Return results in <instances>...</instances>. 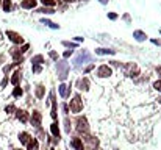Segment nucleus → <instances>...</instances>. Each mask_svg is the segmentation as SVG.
Masks as SVG:
<instances>
[{
  "instance_id": "obj_1",
  "label": "nucleus",
  "mask_w": 161,
  "mask_h": 150,
  "mask_svg": "<svg viewBox=\"0 0 161 150\" xmlns=\"http://www.w3.org/2000/svg\"><path fill=\"white\" fill-rule=\"evenodd\" d=\"M69 70H70V67H69V63H67L66 59L56 61V74H58V78H59L61 81H64V80L67 78Z\"/></svg>"
},
{
  "instance_id": "obj_2",
  "label": "nucleus",
  "mask_w": 161,
  "mask_h": 150,
  "mask_svg": "<svg viewBox=\"0 0 161 150\" xmlns=\"http://www.w3.org/2000/svg\"><path fill=\"white\" fill-rule=\"evenodd\" d=\"M83 106H85V103L81 100V96L80 94H75L72 97V100H70V103H69V111L74 113V114H78V113L83 111Z\"/></svg>"
},
{
  "instance_id": "obj_3",
  "label": "nucleus",
  "mask_w": 161,
  "mask_h": 150,
  "mask_svg": "<svg viewBox=\"0 0 161 150\" xmlns=\"http://www.w3.org/2000/svg\"><path fill=\"white\" fill-rule=\"evenodd\" d=\"M75 130L80 133V135H86L89 133V124H88V119L85 116H78L75 119Z\"/></svg>"
},
{
  "instance_id": "obj_4",
  "label": "nucleus",
  "mask_w": 161,
  "mask_h": 150,
  "mask_svg": "<svg viewBox=\"0 0 161 150\" xmlns=\"http://www.w3.org/2000/svg\"><path fill=\"white\" fill-rule=\"evenodd\" d=\"M6 38H8V41H11L14 46H22V44H25V39H24V36L20 35V33H17V31H14V30H6Z\"/></svg>"
},
{
  "instance_id": "obj_5",
  "label": "nucleus",
  "mask_w": 161,
  "mask_h": 150,
  "mask_svg": "<svg viewBox=\"0 0 161 150\" xmlns=\"http://www.w3.org/2000/svg\"><path fill=\"white\" fill-rule=\"evenodd\" d=\"M91 59H92L91 53H89L88 50H83V52H80V53L75 56V59H74V64L78 67V66H81V64H85V63H91Z\"/></svg>"
},
{
  "instance_id": "obj_6",
  "label": "nucleus",
  "mask_w": 161,
  "mask_h": 150,
  "mask_svg": "<svg viewBox=\"0 0 161 150\" xmlns=\"http://www.w3.org/2000/svg\"><path fill=\"white\" fill-rule=\"evenodd\" d=\"M28 122H30L33 127L39 128V127H41V124H42V114H41V111H38V109H33V113L30 114V119H28Z\"/></svg>"
},
{
  "instance_id": "obj_7",
  "label": "nucleus",
  "mask_w": 161,
  "mask_h": 150,
  "mask_svg": "<svg viewBox=\"0 0 161 150\" xmlns=\"http://www.w3.org/2000/svg\"><path fill=\"white\" fill-rule=\"evenodd\" d=\"M124 72L128 77H136V75H139V67L135 63H128V64L124 66Z\"/></svg>"
},
{
  "instance_id": "obj_8",
  "label": "nucleus",
  "mask_w": 161,
  "mask_h": 150,
  "mask_svg": "<svg viewBox=\"0 0 161 150\" xmlns=\"http://www.w3.org/2000/svg\"><path fill=\"white\" fill-rule=\"evenodd\" d=\"M111 75H113V69H111L108 64H102V66L97 67V77L108 78V77H111Z\"/></svg>"
},
{
  "instance_id": "obj_9",
  "label": "nucleus",
  "mask_w": 161,
  "mask_h": 150,
  "mask_svg": "<svg viewBox=\"0 0 161 150\" xmlns=\"http://www.w3.org/2000/svg\"><path fill=\"white\" fill-rule=\"evenodd\" d=\"M70 89H72V85L69 83H61L59 86H58V92H59V96L63 97V99H69L70 97Z\"/></svg>"
},
{
  "instance_id": "obj_10",
  "label": "nucleus",
  "mask_w": 161,
  "mask_h": 150,
  "mask_svg": "<svg viewBox=\"0 0 161 150\" xmlns=\"http://www.w3.org/2000/svg\"><path fill=\"white\" fill-rule=\"evenodd\" d=\"M20 80H22V70H20V69H16V70L11 74L9 83H11L13 86H20Z\"/></svg>"
},
{
  "instance_id": "obj_11",
  "label": "nucleus",
  "mask_w": 161,
  "mask_h": 150,
  "mask_svg": "<svg viewBox=\"0 0 161 150\" xmlns=\"http://www.w3.org/2000/svg\"><path fill=\"white\" fill-rule=\"evenodd\" d=\"M75 86H77L80 91H88V89H89V86H91V81H89V78H88V77H81V78H78V80H77Z\"/></svg>"
},
{
  "instance_id": "obj_12",
  "label": "nucleus",
  "mask_w": 161,
  "mask_h": 150,
  "mask_svg": "<svg viewBox=\"0 0 161 150\" xmlns=\"http://www.w3.org/2000/svg\"><path fill=\"white\" fill-rule=\"evenodd\" d=\"M16 117L20 124H27L30 119V113L27 109H16Z\"/></svg>"
},
{
  "instance_id": "obj_13",
  "label": "nucleus",
  "mask_w": 161,
  "mask_h": 150,
  "mask_svg": "<svg viewBox=\"0 0 161 150\" xmlns=\"http://www.w3.org/2000/svg\"><path fill=\"white\" fill-rule=\"evenodd\" d=\"M81 141H85L88 146H91L92 149H96V146L99 144V139L97 138H94V136H91V135H83V138H81Z\"/></svg>"
},
{
  "instance_id": "obj_14",
  "label": "nucleus",
  "mask_w": 161,
  "mask_h": 150,
  "mask_svg": "<svg viewBox=\"0 0 161 150\" xmlns=\"http://www.w3.org/2000/svg\"><path fill=\"white\" fill-rule=\"evenodd\" d=\"M38 6V0H20L22 9H35Z\"/></svg>"
},
{
  "instance_id": "obj_15",
  "label": "nucleus",
  "mask_w": 161,
  "mask_h": 150,
  "mask_svg": "<svg viewBox=\"0 0 161 150\" xmlns=\"http://www.w3.org/2000/svg\"><path fill=\"white\" fill-rule=\"evenodd\" d=\"M17 139H19V142H20L22 146H27V144L30 142V139H31V135H30L28 131H20L19 136H17Z\"/></svg>"
},
{
  "instance_id": "obj_16",
  "label": "nucleus",
  "mask_w": 161,
  "mask_h": 150,
  "mask_svg": "<svg viewBox=\"0 0 161 150\" xmlns=\"http://www.w3.org/2000/svg\"><path fill=\"white\" fill-rule=\"evenodd\" d=\"M70 146H72V149H75V150H85L83 141H81V138H78V136H75V138L70 139Z\"/></svg>"
},
{
  "instance_id": "obj_17",
  "label": "nucleus",
  "mask_w": 161,
  "mask_h": 150,
  "mask_svg": "<svg viewBox=\"0 0 161 150\" xmlns=\"http://www.w3.org/2000/svg\"><path fill=\"white\" fill-rule=\"evenodd\" d=\"M50 133L53 135V138H59L61 139V131H59V124L58 120H53L52 125H50Z\"/></svg>"
},
{
  "instance_id": "obj_18",
  "label": "nucleus",
  "mask_w": 161,
  "mask_h": 150,
  "mask_svg": "<svg viewBox=\"0 0 161 150\" xmlns=\"http://www.w3.org/2000/svg\"><path fill=\"white\" fill-rule=\"evenodd\" d=\"M35 96H36V99H44V96H46V86L44 85H38L36 88H35Z\"/></svg>"
},
{
  "instance_id": "obj_19",
  "label": "nucleus",
  "mask_w": 161,
  "mask_h": 150,
  "mask_svg": "<svg viewBox=\"0 0 161 150\" xmlns=\"http://www.w3.org/2000/svg\"><path fill=\"white\" fill-rule=\"evenodd\" d=\"M27 150H39V139L31 138L30 142L27 144Z\"/></svg>"
},
{
  "instance_id": "obj_20",
  "label": "nucleus",
  "mask_w": 161,
  "mask_h": 150,
  "mask_svg": "<svg viewBox=\"0 0 161 150\" xmlns=\"http://www.w3.org/2000/svg\"><path fill=\"white\" fill-rule=\"evenodd\" d=\"M44 63H46V58H44V55H41V53H39V55H35V56L31 58V64H41V66H42Z\"/></svg>"
},
{
  "instance_id": "obj_21",
  "label": "nucleus",
  "mask_w": 161,
  "mask_h": 150,
  "mask_svg": "<svg viewBox=\"0 0 161 150\" xmlns=\"http://www.w3.org/2000/svg\"><path fill=\"white\" fill-rule=\"evenodd\" d=\"M13 8V0H2V9L5 13H9Z\"/></svg>"
},
{
  "instance_id": "obj_22",
  "label": "nucleus",
  "mask_w": 161,
  "mask_h": 150,
  "mask_svg": "<svg viewBox=\"0 0 161 150\" xmlns=\"http://www.w3.org/2000/svg\"><path fill=\"white\" fill-rule=\"evenodd\" d=\"M24 96V89L20 88V86H14V89H13V97L14 99H19V97H22Z\"/></svg>"
},
{
  "instance_id": "obj_23",
  "label": "nucleus",
  "mask_w": 161,
  "mask_h": 150,
  "mask_svg": "<svg viewBox=\"0 0 161 150\" xmlns=\"http://www.w3.org/2000/svg\"><path fill=\"white\" fill-rule=\"evenodd\" d=\"M36 13H41V14H55V8H47V6H42V8L36 9Z\"/></svg>"
},
{
  "instance_id": "obj_24",
  "label": "nucleus",
  "mask_w": 161,
  "mask_h": 150,
  "mask_svg": "<svg viewBox=\"0 0 161 150\" xmlns=\"http://www.w3.org/2000/svg\"><path fill=\"white\" fill-rule=\"evenodd\" d=\"M41 22H42V24H46L47 27L53 28V30H58V28H59V25H58V24H55V22H52V20H49V19H41Z\"/></svg>"
},
{
  "instance_id": "obj_25",
  "label": "nucleus",
  "mask_w": 161,
  "mask_h": 150,
  "mask_svg": "<svg viewBox=\"0 0 161 150\" xmlns=\"http://www.w3.org/2000/svg\"><path fill=\"white\" fill-rule=\"evenodd\" d=\"M42 3V6H47V8H55L56 5V0H39Z\"/></svg>"
},
{
  "instance_id": "obj_26",
  "label": "nucleus",
  "mask_w": 161,
  "mask_h": 150,
  "mask_svg": "<svg viewBox=\"0 0 161 150\" xmlns=\"http://www.w3.org/2000/svg\"><path fill=\"white\" fill-rule=\"evenodd\" d=\"M97 55H114L116 52L114 50H108V49H96Z\"/></svg>"
},
{
  "instance_id": "obj_27",
  "label": "nucleus",
  "mask_w": 161,
  "mask_h": 150,
  "mask_svg": "<svg viewBox=\"0 0 161 150\" xmlns=\"http://www.w3.org/2000/svg\"><path fill=\"white\" fill-rule=\"evenodd\" d=\"M133 36H135L138 41H144V39L147 38V35H144V33H142V31H139V30H138V31H135V33H133Z\"/></svg>"
},
{
  "instance_id": "obj_28",
  "label": "nucleus",
  "mask_w": 161,
  "mask_h": 150,
  "mask_svg": "<svg viewBox=\"0 0 161 150\" xmlns=\"http://www.w3.org/2000/svg\"><path fill=\"white\" fill-rule=\"evenodd\" d=\"M31 72L33 74H41L42 72V66L41 64H31Z\"/></svg>"
},
{
  "instance_id": "obj_29",
  "label": "nucleus",
  "mask_w": 161,
  "mask_h": 150,
  "mask_svg": "<svg viewBox=\"0 0 161 150\" xmlns=\"http://www.w3.org/2000/svg\"><path fill=\"white\" fill-rule=\"evenodd\" d=\"M64 127H66V133L70 135V128H72V127H70V120H69V117L64 119Z\"/></svg>"
},
{
  "instance_id": "obj_30",
  "label": "nucleus",
  "mask_w": 161,
  "mask_h": 150,
  "mask_svg": "<svg viewBox=\"0 0 161 150\" xmlns=\"http://www.w3.org/2000/svg\"><path fill=\"white\" fill-rule=\"evenodd\" d=\"M63 46H64V47H70V49H75V47H77V42H69V41H63Z\"/></svg>"
},
{
  "instance_id": "obj_31",
  "label": "nucleus",
  "mask_w": 161,
  "mask_h": 150,
  "mask_svg": "<svg viewBox=\"0 0 161 150\" xmlns=\"http://www.w3.org/2000/svg\"><path fill=\"white\" fill-rule=\"evenodd\" d=\"M13 67H14V63H11V64H6V66H3V72H5V75H6V74H8V72H9V70H11Z\"/></svg>"
},
{
  "instance_id": "obj_32",
  "label": "nucleus",
  "mask_w": 161,
  "mask_h": 150,
  "mask_svg": "<svg viewBox=\"0 0 161 150\" xmlns=\"http://www.w3.org/2000/svg\"><path fill=\"white\" fill-rule=\"evenodd\" d=\"M8 81H9V78H8V75H5V77H3V80H2V83H0V88H2V89H3V88H6Z\"/></svg>"
},
{
  "instance_id": "obj_33",
  "label": "nucleus",
  "mask_w": 161,
  "mask_h": 150,
  "mask_svg": "<svg viewBox=\"0 0 161 150\" xmlns=\"http://www.w3.org/2000/svg\"><path fill=\"white\" fill-rule=\"evenodd\" d=\"M5 111H6L8 114H11V113H16V106H14V105H8V106L5 108Z\"/></svg>"
},
{
  "instance_id": "obj_34",
  "label": "nucleus",
  "mask_w": 161,
  "mask_h": 150,
  "mask_svg": "<svg viewBox=\"0 0 161 150\" xmlns=\"http://www.w3.org/2000/svg\"><path fill=\"white\" fill-rule=\"evenodd\" d=\"M19 47H20V52H22V55H24V53H27V52H28L30 44H27V42H25V44H22V46H19Z\"/></svg>"
},
{
  "instance_id": "obj_35",
  "label": "nucleus",
  "mask_w": 161,
  "mask_h": 150,
  "mask_svg": "<svg viewBox=\"0 0 161 150\" xmlns=\"http://www.w3.org/2000/svg\"><path fill=\"white\" fill-rule=\"evenodd\" d=\"M61 109H63V113H64V114H69V113H70V111H69V105H67V103H63V105H61Z\"/></svg>"
},
{
  "instance_id": "obj_36",
  "label": "nucleus",
  "mask_w": 161,
  "mask_h": 150,
  "mask_svg": "<svg viewBox=\"0 0 161 150\" xmlns=\"http://www.w3.org/2000/svg\"><path fill=\"white\" fill-rule=\"evenodd\" d=\"M49 56L53 59V61H58V53L55 52V50H52V52H49Z\"/></svg>"
},
{
  "instance_id": "obj_37",
  "label": "nucleus",
  "mask_w": 161,
  "mask_h": 150,
  "mask_svg": "<svg viewBox=\"0 0 161 150\" xmlns=\"http://www.w3.org/2000/svg\"><path fill=\"white\" fill-rule=\"evenodd\" d=\"M153 88H155V91H160L161 92V80H158V81L153 83Z\"/></svg>"
},
{
  "instance_id": "obj_38",
  "label": "nucleus",
  "mask_w": 161,
  "mask_h": 150,
  "mask_svg": "<svg viewBox=\"0 0 161 150\" xmlns=\"http://www.w3.org/2000/svg\"><path fill=\"white\" fill-rule=\"evenodd\" d=\"M72 53H74V52H72V50H70V49H69V50H66V52L63 53V56H64V59H67L69 56H72Z\"/></svg>"
},
{
  "instance_id": "obj_39",
  "label": "nucleus",
  "mask_w": 161,
  "mask_h": 150,
  "mask_svg": "<svg viewBox=\"0 0 161 150\" xmlns=\"http://www.w3.org/2000/svg\"><path fill=\"white\" fill-rule=\"evenodd\" d=\"M92 69H94V64H89V66H88V67L85 69V74H88V72H91Z\"/></svg>"
},
{
  "instance_id": "obj_40",
  "label": "nucleus",
  "mask_w": 161,
  "mask_h": 150,
  "mask_svg": "<svg viewBox=\"0 0 161 150\" xmlns=\"http://www.w3.org/2000/svg\"><path fill=\"white\" fill-rule=\"evenodd\" d=\"M108 17H109V19H113V20H114V19H116V17H117V14H114V13H109V14H108Z\"/></svg>"
},
{
  "instance_id": "obj_41",
  "label": "nucleus",
  "mask_w": 161,
  "mask_h": 150,
  "mask_svg": "<svg viewBox=\"0 0 161 150\" xmlns=\"http://www.w3.org/2000/svg\"><path fill=\"white\" fill-rule=\"evenodd\" d=\"M66 3H75V2H78V0H64Z\"/></svg>"
},
{
  "instance_id": "obj_42",
  "label": "nucleus",
  "mask_w": 161,
  "mask_h": 150,
  "mask_svg": "<svg viewBox=\"0 0 161 150\" xmlns=\"http://www.w3.org/2000/svg\"><path fill=\"white\" fill-rule=\"evenodd\" d=\"M2 63H5V56H0V64Z\"/></svg>"
},
{
  "instance_id": "obj_43",
  "label": "nucleus",
  "mask_w": 161,
  "mask_h": 150,
  "mask_svg": "<svg viewBox=\"0 0 161 150\" xmlns=\"http://www.w3.org/2000/svg\"><path fill=\"white\" fill-rule=\"evenodd\" d=\"M108 0H100V3H107Z\"/></svg>"
},
{
  "instance_id": "obj_44",
  "label": "nucleus",
  "mask_w": 161,
  "mask_h": 150,
  "mask_svg": "<svg viewBox=\"0 0 161 150\" xmlns=\"http://www.w3.org/2000/svg\"><path fill=\"white\" fill-rule=\"evenodd\" d=\"M0 8H2V0H0Z\"/></svg>"
},
{
  "instance_id": "obj_45",
  "label": "nucleus",
  "mask_w": 161,
  "mask_h": 150,
  "mask_svg": "<svg viewBox=\"0 0 161 150\" xmlns=\"http://www.w3.org/2000/svg\"><path fill=\"white\" fill-rule=\"evenodd\" d=\"M91 150H97V149H91Z\"/></svg>"
},
{
  "instance_id": "obj_46",
  "label": "nucleus",
  "mask_w": 161,
  "mask_h": 150,
  "mask_svg": "<svg viewBox=\"0 0 161 150\" xmlns=\"http://www.w3.org/2000/svg\"><path fill=\"white\" fill-rule=\"evenodd\" d=\"M50 150H55V149H50Z\"/></svg>"
},
{
  "instance_id": "obj_47",
  "label": "nucleus",
  "mask_w": 161,
  "mask_h": 150,
  "mask_svg": "<svg viewBox=\"0 0 161 150\" xmlns=\"http://www.w3.org/2000/svg\"><path fill=\"white\" fill-rule=\"evenodd\" d=\"M0 38H2V35H0Z\"/></svg>"
},
{
  "instance_id": "obj_48",
  "label": "nucleus",
  "mask_w": 161,
  "mask_h": 150,
  "mask_svg": "<svg viewBox=\"0 0 161 150\" xmlns=\"http://www.w3.org/2000/svg\"><path fill=\"white\" fill-rule=\"evenodd\" d=\"M85 2H86V0H85Z\"/></svg>"
}]
</instances>
